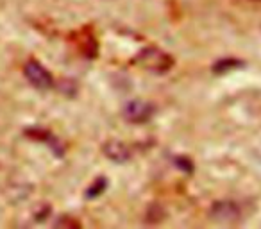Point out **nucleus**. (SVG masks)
Masks as SVG:
<instances>
[{"instance_id": "nucleus-2", "label": "nucleus", "mask_w": 261, "mask_h": 229, "mask_svg": "<svg viewBox=\"0 0 261 229\" xmlns=\"http://www.w3.org/2000/svg\"><path fill=\"white\" fill-rule=\"evenodd\" d=\"M25 77L31 84H33L36 90H50L52 84H54V79H52L50 72L45 68L43 65H40L38 61H29L25 65Z\"/></svg>"}, {"instance_id": "nucleus-1", "label": "nucleus", "mask_w": 261, "mask_h": 229, "mask_svg": "<svg viewBox=\"0 0 261 229\" xmlns=\"http://www.w3.org/2000/svg\"><path fill=\"white\" fill-rule=\"evenodd\" d=\"M136 61H138L143 68H147L149 72H154V73L168 72V70L172 68V65H174V59H172L167 52H163L161 48H154V47L143 48L138 54V58H136Z\"/></svg>"}, {"instance_id": "nucleus-5", "label": "nucleus", "mask_w": 261, "mask_h": 229, "mask_svg": "<svg viewBox=\"0 0 261 229\" xmlns=\"http://www.w3.org/2000/svg\"><path fill=\"white\" fill-rule=\"evenodd\" d=\"M102 150H104L106 156H108L111 161H115V163H125V161L130 158L129 149H127L122 142H118V140L106 142L104 147H102Z\"/></svg>"}, {"instance_id": "nucleus-6", "label": "nucleus", "mask_w": 261, "mask_h": 229, "mask_svg": "<svg viewBox=\"0 0 261 229\" xmlns=\"http://www.w3.org/2000/svg\"><path fill=\"white\" fill-rule=\"evenodd\" d=\"M104 190H106V179H100V181L95 183L91 188H88V192H86L88 199H97V197L100 195Z\"/></svg>"}, {"instance_id": "nucleus-4", "label": "nucleus", "mask_w": 261, "mask_h": 229, "mask_svg": "<svg viewBox=\"0 0 261 229\" xmlns=\"http://www.w3.org/2000/svg\"><path fill=\"white\" fill-rule=\"evenodd\" d=\"M211 218L220 224H232L240 220V208L232 200H218L211 206Z\"/></svg>"}, {"instance_id": "nucleus-3", "label": "nucleus", "mask_w": 261, "mask_h": 229, "mask_svg": "<svg viewBox=\"0 0 261 229\" xmlns=\"http://www.w3.org/2000/svg\"><path fill=\"white\" fill-rule=\"evenodd\" d=\"M154 106L149 104L145 100H130L129 104L125 106V113H123V117H125L127 122L130 124H145L152 118L154 115Z\"/></svg>"}]
</instances>
